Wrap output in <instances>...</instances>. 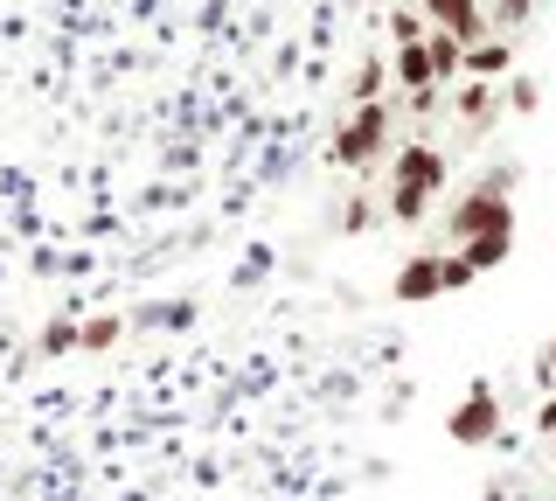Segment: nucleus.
<instances>
[{
	"label": "nucleus",
	"instance_id": "f257e3e1",
	"mask_svg": "<svg viewBox=\"0 0 556 501\" xmlns=\"http://www.w3.org/2000/svg\"><path fill=\"white\" fill-rule=\"evenodd\" d=\"M439 188H445V153L431 140H404L390 153V196H382V210H390V223H425Z\"/></svg>",
	"mask_w": 556,
	"mask_h": 501
},
{
	"label": "nucleus",
	"instance_id": "f03ea898",
	"mask_svg": "<svg viewBox=\"0 0 556 501\" xmlns=\"http://www.w3.org/2000/svg\"><path fill=\"white\" fill-rule=\"evenodd\" d=\"M515 181H521L515 167H486V175L466 188L459 202H452V216H445L452 251L473 245V237H486V230H515V202H508V188H515Z\"/></svg>",
	"mask_w": 556,
	"mask_h": 501
},
{
	"label": "nucleus",
	"instance_id": "7ed1b4c3",
	"mask_svg": "<svg viewBox=\"0 0 556 501\" xmlns=\"http://www.w3.org/2000/svg\"><path fill=\"white\" fill-rule=\"evenodd\" d=\"M390 133H396L390 105H355V112L334 126V140H327V167H348V175L376 167L382 153H390Z\"/></svg>",
	"mask_w": 556,
	"mask_h": 501
},
{
	"label": "nucleus",
	"instance_id": "20e7f679",
	"mask_svg": "<svg viewBox=\"0 0 556 501\" xmlns=\"http://www.w3.org/2000/svg\"><path fill=\"white\" fill-rule=\"evenodd\" d=\"M445 439L452 446H494L501 439V390L494 384H473L452 404V418H445Z\"/></svg>",
	"mask_w": 556,
	"mask_h": 501
},
{
	"label": "nucleus",
	"instance_id": "39448f33",
	"mask_svg": "<svg viewBox=\"0 0 556 501\" xmlns=\"http://www.w3.org/2000/svg\"><path fill=\"white\" fill-rule=\"evenodd\" d=\"M445 251H410L404 265L390 272V300L396 306H431V300H445Z\"/></svg>",
	"mask_w": 556,
	"mask_h": 501
},
{
	"label": "nucleus",
	"instance_id": "423d86ee",
	"mask_svg": "<svg viewBox=\"0 0 556 501\" xmlns=\"http://www.w3.org/2000/svg\"><path fill=\"white\" fill-rule=\"evenodd\" d=\"M425 22L445 28V36H459L466 49L494 36V22H486V0H425Z\"/></svg>",
	"mask_w": 556,
	"mask_h": 501
},
{
	"label": "nucleus",
	"instance_id": "0eeeda50",
	"mask_svg": "<svg viewBox=\"0 0 556 501\" xmlns=\"http://www.w3.org/2000/svg\"><path fill=\"white\" fill-rule=\"evenodd\" d=\"M431 42V36H425ZM425 42H410V49H396V63H390V77H396V91L404 98H425V91H439V71H431V49Z\"/></svg>",
	"mask_w": 556,
	"mask_h": 501
},
{
	"label": "nucleus",
	"instance_id": "6e6552de",
	"mask_svg": "<svg viewBox=\"0 0 556 501\" xmlns=\"http://www.w3.org/2000/svg\"><path fill=\"white\" fill-rule=\"evenodd\" d=\"M515 71V42L508 36H486V42H473L466 49V77H480V84H501Z\"/></svg>",
	"mask_w": 556,
	"mask_h": 501
},
{
	"label": "nucleus",
	"instance_id": "1a4fd4ad",
	"mask_svg": "<svg viewBox=\"0 0 556 501\" xmlns=\"http://www.w3.org/2000/svg\"><path fill=\"white\" fill-rule=\"evenodd\" d=\"M452 112H459L466 126H486V118L501 112V84H480V77H466V84H459V98H452Z\"/></svg>",
	"mask_w": 556,
	"mask_h": 501
},
{
	"label": "nucleus",
	"instance_id": "9d476101",
	"mask_svg": "<svg viewBox=\"0 0 556 501\" xmlns=\"http://www.w3.org/2000/svg\"><path fill=\"white\" fill-rule=\"evenodd\" d=\"M508 251H515V230H486V237H473V245H459V258L473 272H501V265H508Z\"/></svg>",
	"mask_w": 556,
	"mask_h": 501
},
{
	"label": "nucleus",
	"instance_id": "9b49d317",
	"mask_svg": "<svg viewBox=\"0 0 556 501\" xmlns=\"http://www.w3.org/2000/svg\"><path fill=\"white\" fill-rule=\"evenodd\" d=\"M382 91H390L382 57H362V71H355V84H348V98H355V105H382Z\"/></svg>",
	"mask_w": 556,
	"mask_h": 501
},
{
	"label": "nucleus",
	"instance_id": "f8f14e48",
	"mask_svg": "<svg viewBox=\"0 0 556 501\" xmlns=\"http://www.w3.org/2000/svg\"><path fill=\"white\" fill-rule=\"evenodd\" d=\"M118 335H126V321H118V314H91V321L77 327V349H84V355H98V349H112Z\"/></svg>",
	"mask_w": 556,
	"mask_h": 501
},
{
	"label": "nucleus",
	"instance_id": "ddd939ff",
	"mask_svg": "<svg viewBox=\"0 0 556 501\" xmlns=\"http://www.w3.org/2000/svg\"><path fill=\"white\" fill-rule=\"evenodd\" d=\"M425 36H431V22H425L417 8H396V14H390V42H396V49H410V42H425Z\"/></svg>",
	"mask_w": 556,
	"mask_h": 501
},
{
	"label": "nucleus",
	"instance_id": "4468645a",
	"mask_svg": "<svg viewBox=\"0 0 556 501\" xmlns=\"http://www.w3.org/2000/svg\"><path fill=\"white\" fill-rule=\"evenodd\" d=\"M535 14V0H486V22H494V36H508V28H521Z\"/></svg>",
	"mask_w": 556,
	"mask_h": 501
},
{
	"label": "nucleus",
	"instance_id": "2eb2a0df",
	"mask_svg": "<svg viewBox=\"0 0 556 501\" xmlns=\"http://www.w3.org/2000/svg\"><path fill=\"white\" fill-rule=\"evenodd\" d=\"M501 105H508V112H535V105H543V84H535V77H508Z\"/></svg>",
	"mask_w": 556,
	"mask_h": 501
},
{
	"label": "nucleus",
	"instance_id": "dca6fc26",
	"mask_svg": "<svg viewBox=\"0 0 556 501\" xmlns=\"http://www.w3.org/2000/svg\"><path fill=\"white\" fill-rule=\"evenodd\" d=\"M77 327H84V321H49V327H42V355L77 349Z\"/></svg>",
	"mask_w": 556,
	"mask_h": 501
},
{
	"label": "nucleus",
	"instance_id": "f3484780",
	"mask_svg": "<svg viewBox=\"0 0 556 501\" xmlns=\"http://www.w3.org/2000/svg\"><path fill=\"white\" fill-rule=\"evenodd\" d=\"M369 223H376V202H369V196H355V202L341 210V230H369Z\"/></svg>",
	"mask_w": 556,
	"mask_h": 501
},
{
	"label": "nucleus",
	"instance_id": "a211bd4d",
	"mask_svg": "<svg viewBox=\"0 0 556 501\" xmlns=\"http://www.w3.org/2000/svg\"><path fill=\"white\" fill-rule=\"evenodd\" d=\"M473 279H480V272H473V265H466V258H459V251H445V286H452V292H459V286H473Z\"/></svg>",
	"mask_w": 556,
	"mask_h": 501
},
{
	"label": "nucleus",
	"instance_id": "6ab92c4d",
	"mask_svg": "<svg viewBox=\"0 0 556 501\" xmlns=\"http://www.w3.org/2000/svg\"><path fill=\"white\" fill-rule=\"evenodd\" d=\"M480 501H529V488H521V480H486Z\"/></svg>",
	"mask_w": 556,
	"mask_h": 501
},
{
	"label": "nucleus",
	"instance_id": "aec40b11",
	"mask_svg": "<svg viewBox=\"0 0 556 501\" xmlns=\"http://www.w3.org/2000/svg\"><path fill=\"white\" fill-rule=\"evenodd\" d=\"M535 384H556V341L535 349Z\"/></svg>",
	"mask_w": 556,
	"mask_h": 501
},
{
	"label": "nucleus",
	"instance_id": "412c9836",
	"mask_svg": "<svg viewBox=\"0 0 556 501\" xmlns=\"http://www.w3.org/2000/svg\"><path fill=\"white\" fill-rule=\"evenodd\" d=\"M535 431H543V439L556 446V397H543V411H535Z\"/></svg>",
	"mask_w": 556,
	"mask_h": 501
}]
</instances>
